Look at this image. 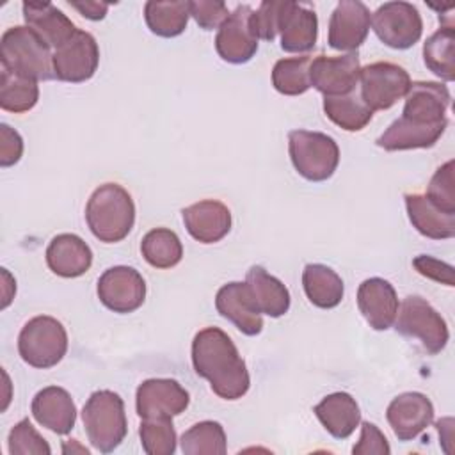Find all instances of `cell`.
Masks as SVG:
<instances>
[{
  "label": "cell",
  "mask_w": 455,
  "mask_h": 455,
  "mask_svg": "<svg viewBox=\"0 0 455 455\" xmlns=\"http://www.w3.org/2000/svg\"><path fill=\"white\" fill-rule=\"evenodd\" d=\"M451 96L444 84L430 80L411 82L402 116L375 140L384 151L427 149L443 137Z\"/></svg>",
  "instance_id": "obj_1"
},
{
  "label": "cell",
  "mask_w": 455,
  "mask_h": 455,
  "mask_svg": "<svg viewBox=\"0 0 455 455\" xmlns=\"http://www.w3.org/2000/svg\"><path fill=\"white\" fill-rule=\"evenodd\" d=\"M192 366L210 382L219 398L238 400L249 391L251 377L245 361L233 339L219 327H204L194 336Z\"/></svg>",
  "instance_id": "obj_2"
},
{
  "label": "cell",
  "mask_w": 455,
  "mask_h": 455,
  "mask_svg": "<svg viewBox=\"0 0 455 455\" xmlns=\"http://www.w3.org/2000/svg\"><path fill=\"white\" fill-rule=\"evenodd\" d=\"M85 220L100 242H121L135 224V203L130 192L119 183H103L87 201Z\"/></svg>",
  "instance_id": "obj_3"
},
{
  "label": "cell",
  "mask_w": 455,
  "mask_h": 455,
  "mask_svg": "<svg viewBox=\"0 0 455 455\" xmlns=\"http://www.w3.org/2000/svg\"><path fill=\"white\" fill-rule=\"evenodd\" d=\"M0 62L4 69L37 82L55 78L50 46L27 25L9 27L2 34Z\"/></svg>",
  "instance_id": "obj_4"
},
{
  "label": "cell",
  "mask_w": 455,
  "mask_h": 455,
  "mask_svg": "<svg viewBox=\"0 0 455 455\" xmlns=\"http://www.w3.org/2000/svg\"><path fill=\"white\" fill-rule=\"evenodd\" d=\"M82 421L89 443L101 453L114 451L128 432L124 402L110 389L94 391L87 398L82 409Z\"/></svg>",
  "instance_id": "obj_5"
},
{
  "label": "cell",
  "mask_w": 455,
  "mask_h": 455,
  "mask_svg": "<svg viewBox=\"0 0 455 455\" xmlns=\"http://www.w3.org/2000/svg\"><path fill=\"white\" fill-rule=\"evenodd\" d=\"M288 153L295 171L315 183L329 180L339 164L338 142L322 132L291 130L288 133Z\"/></svg>",
  "instance_id": "obj_6"
},
{
  "label": "cell",
  "mask_w": 455,
  "mask_h": 455,
  "mask_svg": "<svg viewBox=\"0 0 455 455\" xmlns=\"http://www.w3.org/2000/svg\"><path fill=\"white\" fill-rule=\"evenodd\" d=\"M68 352V332L64 325L48 315L30 318L20 331L18 354L34 368L57 366Z\"/></svg>",
  "instance_id": "obj_7"
},
{
  "label": "cell",
  "mask_w": 455,
  "mask_h": 455,
  "mask_svg": "<svg viewBox=\"0 0 455 455\" xmlns=\"http://www.w3.org/2000/svg\"><path fill=\"white\" fill-rule=\"evenodd\" d=\"M395 329L402 336L419 341L421 348L430 355L444 350L450 339L446 320L419 295H409L402 300L395 318Z\"/></svg>",
  "instance_id": "obj_8"
},
{
  "label": "cell",
  "mask_w": 455,
  "mask_h": 455,
  "mask_svg": "<svg viewBox=\"0 0 455 455\" xmlns=\"http://www.w3.org/2000/svg\"><path fill=\"white\" fill-rule=\"evenodd\" d=\"M359 84L363 101L370 107L371 112H375L387 110L398 100L405 98L411 87V76L402 66L387 60H379L361 68Z\"/></svg>",
  "instance_id": "obj_9"
},
{
  "label": "cell",
  "mask_w": 455,
  "mask_h": 455,
  "mask_svg": "<svg viewBox=\"0 0 455 455\" xmlns=\"http://www.w3.org/2000/svg\"><path fill=\"white\" fill-rule=\"evenodd\" d=\"M371 28L386 46L407 50L421 39L423 20L409 2H386L371 14Z\"/></svg>",
  "instance_id": "obj_10"
},
{
  "label": "cell",
  "mask_w": 455,
  "mask_h": 455,
  "mask_svg": "<svg viewBox=\"0 0 455 455\" xmlns=\"http://www.w3.org/2000/svg\"><path fill=\"white\" fill-rule=\"evenodd\" d=\"M100 302L114 313H133L144 304L146 281L139 270L126 265L107 268L96 286Z\"/></svg>",
  "instance_id": "obj_11"
},
{
  "label": "cell",
  "mask_w": 455,
  "mask_h": 455,
  "mask_svg": "<svg viewBox=\"0 0 455 455\" xmlns=\"http://www.w3.org/2000/svg\"><path fill=\"white\" fill-rule=\"evenodd\" d=\"M254 9L247 4L236 5L215 36V50L224 62L245 64L258 52V36L252 25Z\"/></svg>",
  "instance_id": "obj_12"
},
{
  "label": "cell",
  "mask_w": 455,
  "mask_h": 455,
  "mask_svg": "<svg viewBox=\"0 0 455 455\" xmlns=\"http://www.w3.org/2000/svg\"><path fill=\"white\" fill-rule=\"evenodd\" d=\"M100 64V48L94 36L76 30L69 41L53 52V75L60 82L82 84L94 76Z\"/></svg>",
  "instance_id": "obj_13"
},
{
  "label": "cell",
  "mask_w": 455,
  "mask_h": 455,
  "mask_svg": "<svg viewBox=\"0 0 455 455\" xmlns=\"http://www.w3.org/2000/svg\"><path fill=\"white\" fill-rule=\"evenodd\" d=\"M359 55H316L311 59L309 80L311 85L323 96H341L357 89L359 84Z\"/></svg>",
  "instance_id": "obj_14"
},
{
  "label": "cell",
  "mask_w": 455,
  "mask_h": 455,
  "mask_svg": "<svg viewBox=\"0 0 455 455\" xmlns=\"http://www.w3.org/2000/svg\"><path fill=\"white\" fill-rule=\"evenodd\" d=\"M188 403V391L174 379H148L135 393V409L142 419L178 416Z\"/></svg>",
  "instance_id": "obj_15"
},
{
  "label": "cell",
  "mask_w": 455,
  "mask_h": 455,
  "mask_svg": "<svg viewBox=\"0 0 455 455\" xmlns=\"http://www.w3.org/2000/svg\"><path fill=\"white\" fill-rule=\"evenodd\" d=\"M281 48L288 53H306L318 39V18L313 9L291 0H281L277 14Z\"/></svg>",
  "instance_id": "obj_16"
},
{
  "label": "cell",
  "mask_w": 455,
  "mask_h": 455,
  "mask_svg": "<svg viewBox=\"0 0 455 455\" xmlns=\"http://www.w3.org/2000/svg\"><path fill=\"white\" fill-rule=\"evenodd\" d=\"M386 419L398 441L416 439L434 421V405L430 398L418 391H407L391 400L386 409Z\"/></svg>",
  "instance_id": "obj_17"
},
{
  "label": "cell",
  "mask_w": 455,
  "mask_h": 455,
  "mask_svg": "<svg viewBox=\"0 0 455 455\" xmlns=\"http://www.w3.org/2000/svg\"><path fill=\"white\" fill-rule=\"evenodd\" d=\"M371 14L359 0H341L329 20L327 43L339 52L357 50L370 32Z\"/></svg>",
  "instance_id": "obj_18"
},
{
  "label": "cell",
  "mask_w": 455,
  "mask_h": 455,
  "mask_svg": "<svg viewBox=\"0 0 455 455\" xmlns=\"http://www.w3.org/2000/svg\"><path fill=\"white\" fill-rule=\"evenodd\" d=\"M395 286L382 277L364 279L357 288V307L373 331H387L398 313Z\"/></svg>",
  "instance_id": "obj_19"
},
{
  "label": "cell",
  "mask_w": 455,
  "mask_h": 455,
  "mask_svg": "<svg viewBox=\"0 0 455 455\" xmlns=\"http://www.w3.org/2000/svg\"><path fill=\"white\" fill-rule=\"evenodd\" d=\"M215 307L222 318L229 320L245 336H256L263 329L261 313L254 306L245 283L222 284L215 295Z\"/></svg>",
  "instance_id": "obj_20"
},
{
  "label": "cell",
  "mask_w": 455,
  "mask_h": 455,
  "mask_svg": "<svg viewBox=\"0 0 455 455\" xmlns=\"http://www.w3.org/2000/svg\"><path fill=\"white\" fill-rule=\"evenodd\" d=\"M188 235L201 243H215L231 229V212L217 199H203L181 210Z\"/></svg>",
  "instance_id": "obj_21"
},
{
  "label": "cell",
  "mask_w": 455,
  "mask_h": 455,
  "mask_svg": "<svg viewBox=\"0 0 455 455\" xmlns=\"http://www.w3.org/2000/svg\"><path fill=\"white\" fill-rule=\"evenodd\" d=\"M30 411L41 427L59 435L69 434L76 421V405L71 395L59 386H48L37 391Z\"/></svg>",
  "instance_id": "obj_22"
},
{
  "label": "cell",
  "mask_w": 455,
  "mask_h": 455,
  "mask_svg": "<svg viewBox=\"0 0 455 455\" xmlns=\"http://www.w3.org/2000/svg\"><path fill=\"white\" fill-rule=\"evenodd\" d=\"M44 256L48 268L64 279L80 277L92 265L91 247L75 233H60L53 236Z\"/></svg>",
  "instance_id": "obj_23"
},
{
  "label": "cell",
  "mask_w": 455,
  "mask_h": 455,
  "mask_svg": "<svg viewBox=\"0 0 455 455\" xmlns=\"http://www.w3.org/2000/svg\"><path fill=\"white\" fill-rule=\"evenodd\" d=\"M23 20L27 27L37 32L50 48H59L73 37L76 25L52 2H23Z\"/></svg>",
  "instance_id": "obj_24"
},
{
  "label": "cell",
  "mask_w": 455,
  "mask_h": 455,
  "mask_svg": "<svg viewBox=\"0 0 455 455\" xmlns=\"http://www.w3.org/2000/svg\"><path fill=\"white\" fill-rule=\"evenodd\" d=\"M315 416L334 439H347L361 423V411L355 398L345 391H336L322 398L313 407Z\"/></svg>",
  "instance_id": "obj_25"
},
{
  "label": "cell",
  "mask_w": 455,
  "mask_h": 455,
  "mask_svg": "<svg viewBox=\"0 0 455 455\" xmlns=\"http://www.w3.org/2000/svg\"><path fill=\"white\" fill-rule=\"evenodd\" d=\"M245 284L249 288L251 299L261 315L270 318H279L290 309V291L288 288L263 267L254 265L247 270Z\"/></svg>",
  "instance_id": "obj_26"
},
{
  "label": "cell",
  "mask_w": 455,
  "mask_h": 455,
  "mask_svg": "<svg viewBox=\"0 0 455 455\" xmlns=\"http://www.w3.org/2000/svg\"><path fill=\"white\" fill-rule=\"evenodd\" d=\"M411 224L427 238L446 240L455 235V215L444 213L425 194L409 192L403 196Z\"/></svg>",
  "instance_id": "obj_27"
},
{
  "label": "cell",
  "mask_w": 455,
  "mask_h": 455,
  "mask_svg": "<svg viewBox=\"0 0 455 455\" xmlns=\"http://www.w3.org/2000/svg\"><path fill=\"white\" fill-rule=\"evenodd\" d=\"M302 288L309 302L320 309L336 307L345 295L343 279L327 265L307 263L302 270Z\"/></svg>",
  "instance_id": "obj_28"
},
{
  "label": "cell",
  "mask_w": 455,
  "mask_h": 455,
  "mask_svg": "<svg viewBox=\"0 0 455 455\" xmlns=\"http://www.w3.org/2000/svg\"><path fill=\"white\" fill-rule=\"evenodd\" d=\"M425 66L444 82L455 80V28L453 23L441 25L423 43Z\"/></svg>",
  "instance_id": "obj_29"
},
{
  "label": "cell",
  "mask_w": 455,
  "mask_h": 455,
  "mask_svg": "<svg viewBox=\"0 0 455 455\" xmlns=\"http://www.w3.org/2000/svg\"><path fill=\"white\" fill-rule=\"evenodd\" d=\"M190 18L188 2H156L144 4V20L148 28L160 37H176L185 32Z\"/></svg>",
  "instance_id": "obj_30"
},
{
  "label": "cell",
  "mask_w": 455,
  "mask_h": 455,
  "mask_svg": "<svg viewBox=\"0 0 455 455\" xmlns=\"http://www.w3.org/2000/svg\"><path fill=\"white\" fill-rule=\"evenodd\" d=\"M323 112L336 126L343 128L345 132H361L373 117V112L363 101L357 89L341 96H325Z\"/></svg>",
  "instance_id": "obj_31"
},
{
  "label": "cell",
  "mask_w": 455,
  "mask_h": 455,
  "mask_svg": "<svg viewBox=\"0 0 455 455\" xmlns=\"http://www.w3.org/2000/svg\"><path fill=\"white\" fill-rule=\"evenodd\" d=\"M140 252L155 268H172L183 258V243L169 228H155L142 236Z\"/></svg>",
  "instance_id": "obj_32"
},
{
  "label": "cell",
  "mask_w": 455,
  "mask_h": 455,
  "mask_svg": "<svg viewBox=\"0 0 455 455\" xmlns=\"http://www.w3.org/2000/svg\"><path fill=\"white\" fill-rule=\"evenodd\" d=\"M39 100L37 80L16 75L2 68L0 78V107L12 114H23L36 107Z\"/></svg>",
  "instance_id": "obj_33"
},
{
  "label": "cell",
  "mask_w": 455,
  "mask_h": 455,
  "mask_svg": "<svg viewBox=\"0 0 455 455\" xmlns=\"http://www.w3.org/2000/svg\"><path fill=\"white\" fill-rule=\"evenodd\" d=\"M181 451L185 455H224L228 451L226 432L219 421H199L183 432Z\"/></svg>",
  "instance_id": "obj_34"
},
{
  "label": "cell",
  "mask_w": 455,
  "mask_h": 455,
  "mask_svg": "<svg viewBox=\"0 0 455 455\" xmlns=\"http://www.w3.org/2000/svg\"><path fill=\"white\" fill-rule=\"evenodd\" d=\"M311 55L279 59L272 68V85L284 96L304 94L311 87L309 66Z\"/></svg>",
  "instance_id": "obj_35"
},
{
  "label": "cell",
  "mask_w": 455,
  "mask_h": 455,
  "mask_svg": "<svg viewBox=\"0 0 455 455\" xmlns=\"http://www.w3.org/2000/svg\"><path fill=\"white\" fill-rule=\"evenodd\" d=\"M142 450L148 455H172L176 451V430L172 418H144L139 425Z\"/></svg>",
  "instance_id": "obj_36"
},
{
  "label": "cell",
  "mask_w": 455,
  "mask_h": 455,
  "mask_svg": "<svg viewBox=\"0 0 455 455\" xmlns=\"http://www.w3.org/2000/svg\"><path fill=\"white\" fill-rule=\"evenodd\" d=\"M430 203H434L444 213L455 215V162L448 160L443 164L427 187V194Z\"/></svg>",
  "instance_id": "obj_37"
},
{
  "label": "cell",
  "mask_w": 455,
  "mask_h": 455,
  "mask_svg": "<svg viewBox=\"0 0 455 455\" xmlns=\"http://www.w3.org/2000/svg\"><path fill=\"white\" fill-rule=\"evenodd\" d=\"M7 450L11 455H50L46 439L32 427L28 418L20 419L9 432Z\"/></svg>",
  "instance_id": "obj_38"
},
{
  "label": "cell",
  "mask_w": 455,
  "mask_h": 455,
  "mask_svg": "<svg viewBox=\"0 0 455 455\" xmlns=\"http://www.w3.org/2000/svg\"><path fill=\"white\" fill-rule=\"evenodd\" d=\"M190 16L203 30L219 28L229 16L228 5L220 0H194L188 2Z\"/></svg>",
  "instance_id": "obj_39"
},
{
  "label": "cell",
  "mask_w": 455,
  "mask_h": 455,
  "mask_svg": "<svg viewBox=\"0 0 455 455\" xmlns=\"http://www.w3.org/2000/svg\"><path fill=\"white\" fill-rule=\"evenodd\" d=\"M354 455H389L391 448L386 435L375 423L363 421L359 441L352 448Z\"/></svg>",
  "instance_id": "obj_40"
},
{
  "label": "cell",
  "mask_w": 455,
  "mask_h": 455,
  "mask_svg": "<svg viewBox=\"0 0 455 455\" xmlns=\"http://www.w3.org/2000/svg\"><path fill=\"white\" fill-rule=\"evenodd\" d=\"M281 0H263L252 14V25L258 39L274 41L277 36V14Z\"/></svg>",
  "instance_id": "obj_41"
},
{
  "label": "cell",
  "mask_w": 455,
  "mask_h": 455,
  "mask_svg": "<svg viewBox=\"0 0 455 455\" xmlns=\"http://www.w3.org/2000/svg\"><path fill=\"white\" fill-rule=\"evenodd\" d=\"M412 267L418 274L435 283H443L446 286H455V272L450 263H444L428 254H419L412 259Z\"/></svg>",
  "instance_id": "obj_42"
},
{
  "label": "cell",
  "mask_w": 455,
  "mask_h": 455,
  "mask_svg": "<svg viewBox=\"0 0 455 455\" xmlns=\"http://www.w3.org/2000/svg\"><path fill=\"white\" fill-rule=\"evenodd\" d=\"M23 155V139L9 124H0V165L11 167L20 162Z\"/></svg>",
  "instance_id": "obj_43"
},
{
  "label": "cell",
  "mask_w": 455,
  "mask_h": 455,
  "mask_svg": "<svg viewBox=\"0 0 455 455\" xmlns=\"http://www.w3.org/2000/svg\"><path fill=\"white\" fill-rule=\"evenodd\" d=\"M73 9H76L84 18L98 21L107 16L108 4L107 2H94V0H85V2H69Z\"/></svg>",
  "instance_id": "obj_44"
}]
</instances>
